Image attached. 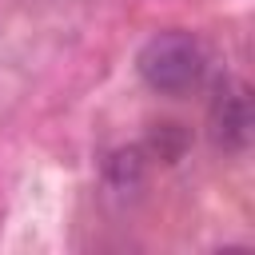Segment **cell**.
<instances>
[{
  "mask_svg": "<svg viewBox=\"0 0 255 255\" xmlns=\"http://www.w3.org/2000/svg\"><path fill=\"white\" fill-rule=\"evenodd\" d=\"M203 44L191 36V32H179V28H167V32H155L139 56H135V72L139 80L159 92V96H183L199 84L203 76Z\"/></svg>",
  "mask_w": 255,
  "mask_h": 255,
  "instance_id": "cell-1",
  "label": "cell"
},
{
  "mask_svg": "<svg viewBox=\"0 0 255 255\" xmlns=\"http://www.w3.org/2000/svg\"><path fill=\"white\" fill-rule=\"evenodd\" d=\"M207 128H211V143L223 151H243L251 139V100L247 88L239 80L219 84L215 100L207 108Z\"/></svg>",
  "mask_w": 255,
  "mask_h": 255,
  "instance_id": "cell-2",
  "label": "cell"
}]
</instances>
